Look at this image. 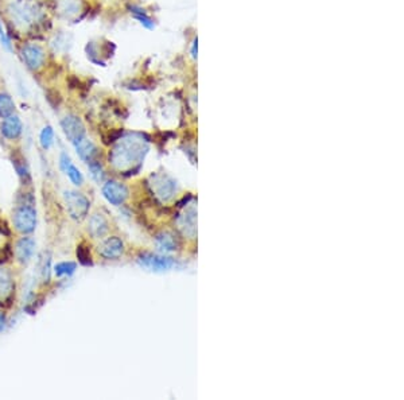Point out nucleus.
<instances>
[{"label":"nucleus","instance_id":"423d86ee","mask_svg":"<svg viewBox=\"0 0 404 400\" xmlns=\"http://www.w3.org/2000/svg\"><path fill=\"white\" fill-rule=\"evenodd\" d=\"M61 125L66 138H68L73 144H75L77 142H80V140L85 138V127H84L83 122H81L77 116L69 115V116H66L65 119H62Z\"/></svg>","mask_w":404,"mask_h":400},{"label":"nucleus","instance_id":"b1692460","mask_svg":"<svg viewBox=\"0 0 404 400\" xmlns=\"http://www.w3.org/2000/svg\"><path fill=\"white\" fill-rule=\"evenodd\" d=\"M77 256H79L80 261L83 263V264H92V257H90V254L89 251H88V248H85V246L80 245L77 246Z\"/></svg>","mask_w":404,"mask_h":400},{"label":"nucleus","instance_id":"dca6fc26","mask_svg":"<svg viewBox=\"0 0 404 400\" xmlns=\"http://www.w3.org/2000/svg\"><path fill=\"white\" fill-rule=\"evenodd\" d=\"M129 12H131V14L133 15V18L138 19V21H139L140 23H142V25L146 27V29H148V30L155 29L154 22L151 21V19L147 16L146 12H144V10H142V8H139V7H136V6H131V7H129Z\"/></svg>","mask_w":404,"mask_h":400},{"label":"nucleus","instance_id":"f257e3e1","mask_svg":"<svg viewBox=\"0 0 404 400\" xmlns=\"http://www.w3.org/2000/svg\"><path fill=\"white\" fill-rule=\"evenodd\" d=\"M148 146L138 135H129L116 146L112 154V161L119 168L131 167L139 164L146 155Z\"/></svg>","mask_w":404,"mask_h":400},{"label":"nucleus","instance_id":"a878e982","mask_svg":"<svg viewBox=\"0 0 404 400\" xmlns=\"http://www.w3.org/2000/svg\"><path fill=\"white\" fill-rule=\"evenodd\" d=\"M60 163H61V168L65 172L69 164L72 163V161H70V158L68 157V154H65V153H62L61 158H60Z\"/></svg>","mask_w":404,"mask_h":400},{"label":"nucleus","instance_id":"39448f33","mask_svg":"<svg viewBox=\"0 0 404 400\" xmlns=\"http://www.w3.org/2000/svg\"><path fill=\"white\" fill-rule=\"evenodd\" d=\"M36 224V213L29 205H23L15 213V226L19 232L30 233L34 231Z\"/></svg>","mask_w":404,"mask_h":400},{"label":"nucleus","instance_id":"cd10ccee","mask_svg":"<svg viewBox=\"0 0 404 400\" xmlns=\"http://www.w3.org/2000/svg\"><path fill=\"white\" fill-rule=\"evenodd\" d=\"M4 328V317L2 314H0V330Z\"/></svg>","mask_w":404,"mask_h":400},{"label":"nucleus","instance_id":"9d476101","mask_svg":"<svg viewBox=\"0 0 404 400\" xmlns=\"http://www.w3.org/2000/svg\"><path fill=\"white\" fill-rule=\"evenodd\" d=\"M22 120L19 119V116L16 115H10L7 118L3 119V123H2V134L4 135V138L7 139H16L19 138L22 134Z\"/></svg>","mask_w":404,"mask_h":400},{"label":"nucleus","instance_id":"1a4fd4ad","mask_svg":"<svg viewBox=\"0 0 404 400\" xmlns=\"http://www.w3.org/2000/svg\"><path fill=\"white\" fill-rule=\"evenodd\" d=\"M154 190L157 196L159 197L162 201H168L174 197V193H176L177 190V185L172 179H170L168 177H166V175H159V177L155 178Z\"/></svg>","mask_w":404,"mask_h":400},{"label":"nucleus","instance_id":"f03ea898","mask_svg":"<svg viewBox=\"0 0 404 400\" xmlns=\"http://www.w3.org/2000/svg\"><path fill=\"white\" fill-rule=\"evenodd\" d=\"M8 14L16 27L27 30L38 23L41 18V8L31 0H14L8 6Z\"/></svg>","mask_w":404,"mask_h":400},{"label":"nucleus","instance_id":"f8f14e48","mask_svg":"<svg viewBox=\"0 0 404 400\" xmlns=\"http://www.w3.org/2000/svg\"><path fill=\"white\" fill-rule=\"evenodd\" d=\"M75 150H77V154L80 155V158L85 162H93V158L96 157L97 150L96 146H94L90 140H88L86 138L81 139L80 142L74 144Z\"/></svg>","mask_w":404,"mask_h":400},{"label":"nucleus","instance_id":"20e7f679","mask_svg":"<svg viewBox=\"0 0 404 400\" xmlns=\"http://www.w3.org/2000/svg\"><path fill=\"white\" fill-rule=\"evenodd\" d=\"M65 201H66L69 213L73 218L80 220V218L85 217L88 209H89V201L86 200L83 194L75 193V192H66Z\"/></svg>","mask_w":404,"mask_h":400},{"label":"nucleus","instance_id":"6e6552de","mask_svg":"<svg viewBox=\"0 0 404 400\" xmlns=\"http://www.w3.org/2000/svg\"><path fill=\"white\" fill-rule=\"evenodd\" d=\"M139 264L146 268H150L152 271H167L176 267V260H172L171 257L165 256H155V255H143L139 259Z\"/></svg>","mask_w":404,"mask_h":400},{"label":"nucleus","instance_id":"aec40b11","mask_svg":"<svg viewBox=\"0 0 404 400\" xmlns=\"http://www.w3.org/2000/svg\"><path fill=\"white\" fill-rule=\"evenodd\" d=\"M65 173H66V175L69 177V179H70V181H72L74 185H77V186L83 185V182H84L83 174H81V172H80L79 168L75 167L74 164L73 163L69 164L68 167H66V170H65Z\"/></svg>","mask_w":404,"mask_h":400},{"label":"nucleus","instance_id":"2eb2a0df","mask_svg":"<svg viewBox=\"0 0 404 400\" xmlns=\"http://www.w3.org/2000/svg\"><path fill=\"white\" fill-rule=\"evenodd\" d=\"M15 103L12 97L6 92H0V118H7L14 113Z\"/></svg>","mask_w":404,"mask_h":400},{"label":"nucleus","instance_id":"a211bd4d","mask_svg":"<svg viewBox=\"0 0 404 400\" xmlns=\"http://www.w3.org/2000/svg\"><path fill=\"white\" fill-rule=\"evenodd\" d=\"M185 233H190L191 236L196 235V211L191 209L190 212H187L185 217H183V225H182Z\"/></svg>","mask_w":404,"mask_h":400},{"label":"nucleus","instance_id":"412c9836","mask_svg":"<svg viewBox=\"0 0 404 400\" xmlns=\"http://www.w3.org/2000/svg\"><path fill=\"white\" fill-rule=\"evenodd\" d=\"M75 271V264L72 263V261H64V263H58L55 267H54V272L57 274L58 276L62 275H72L74 274Z\"/></svg>","mask_w":404,"mask_h":400},{"label":"nucleus","instance_id":"393cba45","mask_svg":"<svg viewBox=\"0 0 404 400\" xmlns=\"http://www.w3.org/2000/svg\"><path fill=\"white\" fill-rule=\"evenodd\" d=\"M0 43H2V46H3L6 50L12 51V43H11L10 38H8V35L6 34V31H4L2 23H0Z\"/></svg>","mask_w":404,"mask_h":400},{"label":"nucleus","instance_id":"bb28decb","mask_svg":"<svg viewBox=\"0 0 404 400\" xmlns=\"http://www.w3.org/2000/svg\"><path fill=\"white\" fill-rule=\"evenodd\" d=\"M197 47H198V41L194 40L193 47H191V57L197 58Z\"/></svg>","mask_w":404,"mask_h":400},{"label":"nucleus","instance_id":"f3484780","mask_svg":"<svg viewBox=\"0 0 404 400\" xmlns=\"http://www.w3.org/2000/svg\"><path fill=\"white\" fill-rule=\"evenodd\" d=\"M54 142V129L51 125H46L40 134V143L43 150H49L53 146Z\"/></svg>","mask_w":404,"mask_h":400},{"label":"nucleus","instance_id":"4be33fe9","mask_svg":"<svg viewBox=\"0 0 404 400\" xmlns=\"http://www.w3.org/2000/svg\"><path fill=\"white\" fill-rule=\"evenodd\" d=\"M158 246L162 251H172L176 248V241L170 235H163V236L158 237Z\"/></svg>","mask_w":404,"mask_h":400},{"label":"nucleus","instance_id":"0eeeda50","mask_svg":"<svg viewBox=\"0 0 404 400\" xmlns=\"http://www.w3.org/2000/svg\"><path fill=\"white\" fill-rule=\"evenodd\" d=\"M103 194L107 198L108 202H111L112 205L118 206V205L124 204V201L128 197V190L122 183L111 181V182H107L104 185Z\"/></svg>","mask_w":404,"mask_h":400},{"label":"nucleus","instance_id":"6ab92c4d","mask_svg":"<svg viewBox=\"0 0 404 400\" xmlns=\"http://www.w3.org/2000/svg\"><path fill=\"white\" fill-rule=\"evenodd\" d=\"M60 10L62 14H65L66 16H72L75 15L80 10L79 0H62L60 4Z\"/></svg>","mask_w":404,"mask_h":400},{"label":"nucleus","instance_id":"ddd939ff","mask_svg":"<svg viewBox=\"0 0 404 400\" xmlns=\"http://www.w3.org/2000/svg\"><path fill=\"white\" fill-rule=\"evenodd\" d=\"M34 246H35L34 240L30 237H23L16 245V255H18L19 260L25 261V263L29 261L34 254Z\"/></svg>","mask_w":404,"mask_h":400},{"label":"nucleus","instance_id":"9b49d317","mask_svg":"<svg viewBox=\"0 0 404 400\" xmlns=\"http://www.w3.org/2000/svg\"><path fill=\"white\" fill-rule=\"evenodd\" d=\"M123 251H124L123 241L118 237H109L104 241L103 246H101V255L105 259H118V257L122 256Z\"/></svg>","mask_w":404,"mask_h":400},{"label":"nucleus","instance_id":"4468645a","mask_svg":"<svg viewBox=\"0 0 404 400\" xmlns=\"http://www.w3.org/2000/svg\"><path fill=\"white\" fill-rule=\"evenodd\" d=\"M89 231H90V233H92V235H93L94 237L103 236L104 233H105L108 231L107 221H105V220H104V218L101 217V216L94 215L93 217L90 218Z\"/></svg>","mask_w":404,"mask_h":400},{"label":"nucleus","instance_id":"7ed1b4c3","mask_svg":"<svg viewBox=\"0 0 404 400\" xmlns=\"http://www.w3.org/2000/svg\"><path fill=\"white\" fill-rule=\"evenodd\" d=\"M22 61L25 62L27 69L36 72L45 66L46 62V51L41 45L36 43H30L22 47Z\"/></svg>","mask_w":404,"mask_h":400},{"label":"nucleus","instance_id":"5701e85b","mask_svg":"<svg viewBox=\"0 0 404 400\" xmlns=\"http://www.w3.org/2000/svg\"><path fill=\"white\" fill-rule=\"evenodd\" d=\"M89 170H90V174H92V177L96 179L97 182H101V181H103L104 173H103V167L100 166V163H97V162H90Z\"/></svg>","mask_w":404,"mask_h":400}]
</instances>
